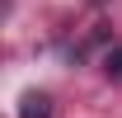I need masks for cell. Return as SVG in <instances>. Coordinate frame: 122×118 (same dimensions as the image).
<instances>
[{
  "mask_svg": "<svg viewBox=\"0 0 122 118\" xmlns=\"http://www.w3.org/2000/svg\"><path fill=\"white\" fill-rule=\"evenodd\" d=\"M19 118H52V104H47V94H28V99L19 104Z\"/></svg>",
  "mask_w": 122,
  "mask_h": 118,
  "instance_id": "obj_1",
  "label": "cell"
},
{
  "mask_svg": "<svg viewBox=\"0 0 122 118\" xmlns=\"http://www.w3.org/2000/svg\"><path fill=\"white\" fill-rule=\"evenodd\" d=\"M103 71L108 76H122V47H113V52L103 57Z\"/></svg>",
  "mask_w": 122,
  "mask_h": 118,
  "instance_id": "obj_2",
  "label": "cell"
}]
</instances>
